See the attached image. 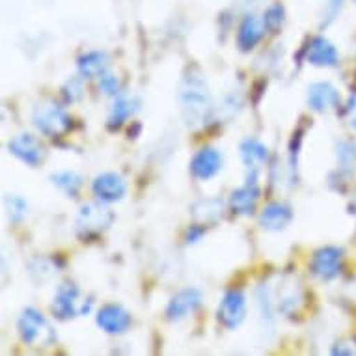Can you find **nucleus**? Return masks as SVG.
I'll return each mask as SVG.
<instances>
[{
	"label": "nucleus",
	"instance_id": "f03ea898",
	"mask_svg": "<svg viewBox=\"0 0 356 356\" xmlns=\"http://www.w3.org/2000/svg\"><path fill=\"white\" fill-rule=\"evenodd\" d=\"M21 339L30 347H51L56 341V332L45 316L35 308H24L17 321Z\"/></svg>",
	"mask_w": 356,
	"mask_h": 356
},
{
	"label": "nucleus",
	"instance_id": "423d86ee",
	"mask_svg": "<svg viewBox=\"0 0 356 356\" xmlns=\"http://www.w3.org/2000/svg\"><path fill=\"white\" fill-rule=\"evenodd\" d=\"M246 316V297L241 289H229L224 293L220 304H218V312L216 317L218 321L228 328V330H235L241 323L245 321Z\"/></svg>",
	"mask_w": 356,
	"mask_h": 356
},
{
	"label": "nucleus",
	"instance_id": "a211bd4d",
	"mask_svg": "<svg viewBox=\"0 0 356 356\" xmlns=\"http://www.w3.org/2000/svg\"><path fill=\"white\" fill-rule=\"evenodd\" d=\"M257 200H259V187L257 183H246L245 187L235 188L229 196V207L235 215L250 216L256 211Z\"/></svg>",
	"mask_w": 356,
	"mask_h": 356
},
{
	"label": "nucleus",
	"instance_id": "20e7f679",
	"mask_svg": "<svg viewBox=\"0 0 356 356\" xmlns=\"http://www.w3.org/2000/svg\"><path fill=\"white\" fill-rule=\"evenodd\" d=\"M92 309V300H82L81 289L73 284H64L58 287L53 300V314L62 321L73 319L76 316H86Z\"/></svg>",
	"mask_w": 356,
	"mask_h": 356
},
{
	"label": "nucleus",
	"instance_id": "2eb2a0df",
	"mask_svg": "<svg viewBox=\"0 0 356 356\" xmlns=\"http://www.w3.org/2000/svg\"><path fill=\"white\" fill-rule=\"evenodd\" d=\"M291 207L284 202H270L263 207L261 215H259V224L267 232H282L291 224Z\"/></svg>",
	"mask_w": 356,
	"mask_h": 356
},
{
	"label": "nucleus",
	"instance_id": "4468645a",
	"mask_svg": "<svg viewBox=\"0 0 356 356\" xmlns=\"http://www.w3.org/2000/svg\"><path fill=\"white\" fill-rule=\"evenodd\" d=\"M339 105V92L330 82H314L308 88V106L314 112H328Z\"/></svg>",
	"mask_w": 356,
	"mask_h": 356
},
{
	"label": "nucleus",
	"instance_id": "f257e3e1",
	"mask_svg": "<svg viewBox=\"0 0 356 356\" xmlns=\"http://www.w3.org/2000/svg\"><path fill=\"white\" fill-rule=\"evenodd\" d=\"M179 108L187 127L200 129L211 122L215 114V101L209 92V86L198 73H187L179 82Z\"/></svg>",
	"mask_w": 356,
	"mask_h": 356
},
{
	"label": "nucleus",
	"instance_id": "412c9836",
	"mask_svg": "<svg viewBox=\"0 0 356 356\" xmlns=\"http://www.w3.org/2000/svg\"><path fill=\"white\" fill-rule=\"evenodd\" d=\"M138 108V103L135 99H129V97H120L114 101V105L108 114V125L111 127H120L122 123H125L129 118L133 116Z\"/></svg>",
	"mask_w": 356,
	"mask_h": 356
},
{
	"label": "nucleus",
	"instance_id": "a878e982",
	"mask_svg": "<svg viewBox=\"0 0 356 356\" xmlns=\"http://www.w3.org/2000/svg\"><path fill=\"white\" fill-rule=\"evenodd\" d=\"M257 306H259V316L263 323H269L273 327L275 316H273V298H270V289L267 286L257 287Z\"/></svg>",
	"mask_w": 356,
	"mask_h": 356
},
{
	"label": "nucleus",
	"instance_id": "72a5a7b5",
	"mask_svg": "<svg viewBox=\"0 0 356 356\" xmlns=\"http://www.w3.org/2000/svg\"><path fill=\"white\" fill-rule=\"evenodd\" d=\"M356 349L349 343H338L332 347V355H355Z\"/></svg>",
	"mask_w": 356,
	"mask_h": 356
},
{
	"label": "nucleus",
	"instance_id": "cd10ccee",
	"mask_svg": "<svg viewBox=\"0 0 356 356\" xmlns=\"http://www.w3.org/2000/svg\"><path fill=\"white\" fill-rule=\"evenodd\" d=\"M99 90L105 95H116L120 92V79L112 73L99 76Z\"/></svg>",
	"mask_w": 356,
	"mask_h": 356
},
{
	"label": "nucleus",
	"instance_id": "b1692460",
	"mask_svg": "<svg viewBox=\"0 0 356 356\" xmlns=\"http://www.w3.org/2000/svg\"><path fill=\"white\" fill-rule=\"evenodd\" d=\"M4 205H6L8 216L12 222H21L29 213V204L19 194H8L4 198Z\"/></svg>",
	"mask_w": 356,
	"mask_h": 356
},
{
	"label": "nucleus",
	"instance_id": "f3484780",
	"mask_svg": "<svg viewBox=\"0 0 356 356\" xmlns=\"http://www.w3.org/2000/svg\"><path fill=\"white\" fill-rule=\"evenodd\" d=\"M265 30H267V26L263 23V19L256 17V15H246L243 19V23H241L239 30H237V47H239V51H243V53L252 51L263 40Z\"/></svg>",
	"mask_w": 356,
	"mask_h": 356
},
{
	"label": "nucleus",
	"instance_id": "6e6552de",
	"mask_svg": "<svg viewBox=\"0 0 356 356\" xmlns=\"http://www.w3.org/2000/svg\"><path fill=\"white\" fill-rule=\"evenodd\" d=\"M241 159L246 168V183H257V175L269 161V149L257 138H246L241 142Z\"/></svg>",
	"mask_w": 356,
	"mask_h": 356
},
{
	"label": "nucleus",
	"instance_id": "aec40b11",
	"mask_svg": "<svg viewBox=\"0 0 356 356\" xmlns=\"http://www.w3.org/2000/svg\"><path fill=\"white\" fill-rule=\"evenodd\" d=\"M302 304V289L298 286V282H291L282 286V291L278 295V309L282 314H295Z\"/></svg>",
	"mask_w": 356,
	"mask_h": 356
},
{
	"label": "nucleus",
	"instance_id": "c85d7f7f",
	"mask_svg": "<svg viewBox=\"0 0 356 356\" xmlns=\"http://www.w3.org/2000/svg\"><path fill=\"white\" fill-rule=\"evenodd\" d=\"M62 92H64V97L67 103H75L82 97V82L79 79H71V81H67Z\"/></svg>",
	"mask_w": 356,
	"mask_h": 356
},
{
	"label": "nucleus",
	"instance_id": "f8f14e48",
	"mask_svg": "<svg viewBox=\"0 0 356 356\" xmlns=\"http://www.w3.org/2000/svg\"><path fill=\"white\" fill-rule=\"evenodd\" d=\"M222 153L216 147H202L191 159V174L200 181H209L222 170Z\"/></svg>",
	"mask_w": 356,
	"mask_h": 356
},
{
	"label": "nucleus",
	"instance_id": "bb28decb",
	"mask_svg": "<svg viewBox=\"0 0 356 356\" xmlns=\"http://www.w3.org/2000/svg\"><path fill=\"white\" fill-rule=\"evenodd\" d=\"M284 21H286V13H284V8L278 4L267 8V12L263 15V23L270 34H278V30L284 26Z\"/></svg>",
	"mask_w": 356,
	"mask_h": 356
},
{
	"label": "nucleus",
	"instance_id": "7ed1b4c3",
	"mask_svg": "<svg viewBox=\"0 0 356 356\" xmlns=\"http://www.w3.org/2000/svg\"><path fill=\"white\" fill-rule=\"evenodd\" d=\"M34 127L45 136H60L71 127V118L64 106H60L56 101L45 99L34 108L32 114Z\"/></svg>",
	"mask_w": 356,
	"mask_h": 356
},
{
	"label": "nucleus",
	"instance_id": "f704fd0d",
	"mask_svg": "<svg viewBox=\"0 0 356 356\" xmlns=\"http://www.w3.org/2000/svg\"><path fill=\"white\" fill-rule=\"evenodd\" d=\"M349 209H350V213H353V215H356V193H355V196H353V200H350Z\"/></svg>",
	"mask_w": 356,
	"mask_h": 356
},
{
	"label": "nucleus",
	"instance_id": "c9c22d12",
	"mask_svg": "<svg viewBox=\"0 0 356 356\" xmlns=\"http://www.w3.org/2000/svg\"><path fill=\"white\" fill-rule=\"evenodd\" d=\"M355 2H356V0H355Z\"/></svg>",
	"mask_w": 356,
	"mask_h": 356
},
{
	"label": "nucleus",
	"instance_id": "9d476101",
	"mask_svg": "<svg viewBox=\"0 0 356 356\" xmlns=\"http://www.w3.org/2000/svg\"><path fill=\"white\" fill-rule=\"evenodd\" d=\"M200 306H202V291L200 289H196V287L181 289L170 298L168 306H166V319L172 323L183 321L188 316H193Z\"/></svg>",
	"mask_w": 356,
	"mask_h": 356
},
{
	"label": "nucleus",
	"instance_id": "c756f323",
	"mask_svg": "<svg viewBox=\"0 0 356 356\" xmlns=\"http://www.w3.org/2000/svg\"><path fill=\"white\" fill-rule=\"evenodd\" d=\"M300 142H302L300 133L293 135L291 153H289V177H291V181H293V174H295V170H297V157H298V149H300Z\"/></svg>",
	"mask_w": 356,
	"mask_h": 356
},
{
	"label": "nucleus",
	"instance_id": "473e14b6",
	"mask_svg": "<svg viewBox=\"0 0 356 356\" xmlns=\"http://www.w3.org/2000/svg\"><path fill=\"white\" fill-rule=\"evenodd\" d=\"M347 118H349L350 127L356 129V94H353L349 97V103H347Z\"/></svg>",
	"mask_w": 356,
	"mask_h": 356
},
{
	"label": "nucleus",
	"instance_id": "2f4dec72",
	"mask_svg": "<svg viewBox=\"0 0 356 356\" xmlns=\"http://www.w3.org/2000/svg\"><path fill=\"white\" fill-rule=\"evenodd\" d=\"M341 6H343V0H330V2H328L327 21H325L323 24H328L330 21H334V19H336V15L339 13V10H341Z\"/></svg>",
	"mask_w": 356,
	"mask_h": 356
},
{
	"label": "nucleus",
	"instance_id": "ddd939ff",
	"mask_svg": "<svg viewBox=\"0 0 356 356\" xmlns=\"http://www.w3.org/2000/svg\"><path fill=\"white\" fill-rule=\"evenodd\" d=\"M97 325L108 334H122L131 327V314L122 304H105L97 312Z\"/></svg>",
	"mask_w": 356,
	"mask_h": 356
},
{
	"label": "nucleus",
	"instance_id": "393cba45",
	"mask_svg": "<svg viewBox=\"0 0 356 356\" xmlns=\"http://www.w3.org/2000/svg\"><path fill=\"white\" fill-rule=\"evenodd\" d=\"M339 166L345 172H355L356 168V144L349 140H341L338 144Z\"/></svg>",
	"mask_w": 356,
	"mask_h": 356
},
{
	"label": "nucleus",
	"instance_id": "9b49d317",
	"mask_svg": "<svg viewBox=\"0 0 356 356\" xmlns=\"http://www.w3.org/2000/svg\"><path fill=\"white\" fill-rule=\"evenodd\" d=\"M92 193L103 204H112L125 196L127 183L123 179V175L116 174V172H103L92 183Z\"/></svg>",
	"mask_w": 356,
	"mask_h": 356
},
{
	"label": "nucleus",
	"instance_id": "dca6fc26",
	"mask_svg": "<svg viewBox=\"0 0 356 356\" xmlns=\"http://www.w3.org/2000/svg\"><path fill=\"white\" fill-rule=\"evenodd\" d=\"M306 60L312 65H317V67H334V65H338L339 56L336 47L327 38L317 35V38L309 41L308 51H306Z\"/></svg>",
	"mask_w": 356,
	"mask_h": 356
},
{
	"label": "nucleus",
	"instance_id": "6ab92c4d",
	"mask_svg": "<svg viewBox=\"0 0 356 356\" xmlns=\"http://www.w3.org/2000/svg\"><path fill=\"white\" fill-rule=\"evenodd\" d=\"M76 67H79V73L84 79H95V76H101L106 73L108 58L101 51H90V53L82 54L81 58H79Z\"/></svg>",
	"mask_w": 356,
	"mask_h": 356
},
{
	"label": "nucleus",
	"instance_id": "4be33fe9",
	"mask_svg": "<svg viewBox=\"0 0 356 356\" xmlns=\"http://www.w3.org/2000/svg\"><path fill=\"white\" fill-rule=\"evenodd\" d=\"M193 215L194 218L209 224V222H215L218 216L222 215V202L218 198H205L200 200L193 205Z\"/></svg>",
	"mask_w": 356,
	"mask_h": 356
},
{
	"label": "nucleus",
	"instance_id": "39448f33",
	"mask_svg": "<svg viewBox=\"0 0 356 356\" xmlns=\"http://www.w3.org/2000/svg\"><path fill=\"white\" fill-rule=\"evenodd\" d=\"M103 204V202H101ZM101 204H84L79 209V215H76V232L84 237L88 235H94L103 232L105 228L111 226L112 215L111 211L106 209L105 205Z\"/></svg>",
	"mask_w": 356,
	"mask_h": 356
},
{
	"label": "nucleus",
	"instance_id": "0eeeda50",
	"mask_svg": "<svg viewBox=\"0 0 356 356\" xmlns=\"http://www.w3.org/2000/svg\"><path fill=\"white\" fill-rule=\"evenodd\" d=\"M8 149L13 157H17L21 163L29 166H38L45 159V146L41 144L38 136L30 133H19L8 142Z\"/></svg>",
	"mask_w": 356,
	"mask_h": 356
},
{
	"label": "nucleus",
	"instance_id": "7c9ffc66",
	"mask_svg": "<svg viewBox=\"0 0 356 356\" xmlns=\"http://www.w3.org/2000/svg\"><path fill=\"white\" fill-rule=\"evenodd\" d=\"M205 235V226H200V224H194L191 228L187 229V235H185V239H187L188 245H194V243H198L202 237Z\"/></svg>",
	"mask_w": 356,
	"mask_h": 356
},
{
	"label": "nucleus",
	"instance_id": "1a4fd4ad",
	"mask_svg": "<svg viewBox=\"0 0 356 356\" xmlns=\"http://www.w3.org/2000/svg\"><path fill=\"white\" fill-rule=\"evenodd\" d=\"M341 257H343V252L339 250L338 246H323L314 252L309 269L314 276L321 280H334L341 269Z\"/></svg>",
	"mask_w": 356,
	"mask_h": 356
},
{
	"label": "nucleus",
	"instance_id": "5701e85b",
	"mask_svg": "<svg viewBox=\"0 0 356 356\" xmlns=\"http://www.w3.org/2000/svg\"><path fill=\"white\" fill-rule=\"evenodd\" d=\"M51 181H53L54 187L64 191L67 196H75L82 185V177L76 172H71V170H60V172H54L51 175Z\"/></svg>",
	"mask_w": 356,
	"mask_h": 356
}]
</instances>
